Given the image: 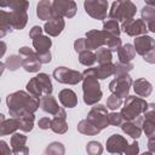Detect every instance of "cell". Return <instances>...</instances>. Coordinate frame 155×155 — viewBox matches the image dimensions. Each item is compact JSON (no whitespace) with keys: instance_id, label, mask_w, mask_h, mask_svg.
Instances as JSON below:
<instances>
[{"instance_id":"1","label":"cell","mask_w":155,"mask_h":155,"mask_svg":"<svg viewBox=\"0 0 155 155\" xmlns=\"http://www.w3.org/2000/svg\"><path fill=\"white\" fill-rule=\"evenodd\" d=\"M8 113L12 117H19L24 114H34L40 107V99L24 91H16L6 97Z\"/></svg>"},{"instance_id":"2","label":"cell","mask_w":155,"mask_h":155,"mask_svg":"<svg viewBox=\"0 0 155 155\" xmlns=\"http://www.w3.org/2000/svg\"><path fill=\"white\" fill-rule=\"evenodd\" d=\"M82 92L84 102L87 105H96L102 98V90L93 68H87L82 71Z\"/></svg>"},{"instance_id":"3","label":"cell","mask_w":155,"mask_h":155,"mask_svg":"<svg viewBox=\"0 0 155 155\" xmlns=\"http://www.w3.org/2000/svg\"><path fill=\"white\" fill-rule=\"evenodd\" d=\"M1 7H10V19L13 29L21 30L25 27L28 22L27 10L29 7V2L24 0H12L8 2H2Z\"/></svg>"},{"instance_id":"4","label":"cell","mask_w":155,"mask_h":155,"mask_svg":"<svg viewBox=\"0 0 155 155\" xmlns=\"http://www.w3.org/2000/svg\"><path fill=\"white\" fill-rule=\"evenodd\" d=\"M27 91L30 93L33 97L40 99L44 96H48L52 93V82L51 79L47 74L45 73H39L35 78L30 79L27 84Z\"/></svg>"},{"instance_id":"5","label":"cell","mask_w":155,"mask_h":155,"mask_svg":"<svg viewBox=\"0 0 155 155\" xmlns=\"http://www.w3.org/2000/svg\"><path fill=\"white\" fill-rule=\"evenodd\" d=\"M148 104L145 102V99L140 98V97H136V96H128L125 99L124 107L120 111V114L122 115L125 121H132L136 120L137 117H139L140 114H143L147 108Z\"/></svg>"},{"instance_id":"6","label":"cell","mask_w":155,"mask_h":155,"mask_svg":"<svg viewBox=\"0 0 155 155\" xmlns=\"http://www.w3.org/2000/svg\"><path fill=\"white\" fill-rule=\"evenodd\" d=\"M137 7L132 1L125 0V1H114L110 6L109 17L110 19H114L116 22H125L128 19H133L136 15Z\"/></svg>"},{"instance_id":"7","label":"cell","mask_w":155,"mask_h":155,"mask_svg":"<svg viewBox=\"0 0 155 155\" xmlns=\"http://www.w3.org/2000/svg\"><path fill=\"white\" fill-rule=\"evenodd\" d=\"M18 56L22 59V67L24 68L25 71L29 73H38L41 68V62L38 58L36 52L28 47V46H23L19 48L18 51Z\"/></svg>"},{"instance_id":"8","label":"cell","mask_w":155,"mask_h":155,"mask_svg":"<svg viewBox=\"0 0 155 155\" xmlns=\"http://www.w3.org/2000/svg\"><path fill=\"white\" fill-rule=\"evenodd\" d=\"M108 110H107V107L102 105V104H96L94 107H92V109L88 111L87 114V117L86 120L93 125L94 127H97L98 130H104L105 127H108L110 124H109V120H108Z\"/></svg>"},{"instance_id":"9","label":"cell","mask_w":155,"mask_h":155,"mask_svg":"<svg viewBox=\"0 0 155 155\" xmlns=\"http://www.w3.org/2000/svg\"><path fill=\"white\" fill-rule=\"evenodd\" d=\"M51 46H52V41L46 35L41 34L35 39H33V47L35 48V52L41 64H47L51 62V52H50Z\"/></svg>"},{"instance_id":"10","label":"cell","mask_w":155,"mask_h":155,"mask_svg":"<svg viewBox=\"0 0 155 155\" xmlns=\"http://www.w3.org/2000/svg\"><path fill=\"white\" fill-rule=\"evenodd\" d=\"M132 84H133V81H132L131 76L128 74H122V75L115 76V79L110 81L109 90L111 91V93L119 96L120 98H127L130 87L132 86Z\"/></svg>"},{"instance_id":"11","label":"cell","mask_w":155,"mask_h":155,"mask_svg":"<svg viewBox=\"0 0 155 155\" xmlns=\"http://www.w3.org/2000/svg\"><path fill=\"white\" fill-rule=\"evenodd\" d=\"M53 78L61 82V84H68V85H76L80 81H82V73L78 70H73L65 67H58L53 70Z\"/></svg>"},{"instance_id":"12","label":"cell","mask_w":155,"mask_h":155,"mask_svg":"<svg viewBox=\"0 0 155 155\" xmlns=\"http://www.w3.org/2000/svg\"><path fill=\"white\" fill-rule=\"evenodd\" d=\"M108 6L109 4L105 0H86L84 2L86 13L94 19H105Z\"/></svg>"},{"instance_id":"13","label":"cell","mask_w":155,"mask_h":155,"mask_svg":"<svg viewBox=\"0 0 155 155\" xmlns=\"http://www.w3.org/2000/svg\"><path fill=\"white\" fill-rule=\"evenodd\" d=\"M121 30L124 33H126L130 36H142V35H147L148 31V25H145V22L140 18V19H128L121 23Z\"/></svg>"},{"instance_id":"14","label":"cell","mask_w":155,"mask_h":155,"mask_svg":"<svg viewBox=\"0 0 155 155\" xmlns=\"http://www.w3.org/2000/svg\"><path fill=\"white\" fill-rule=\"evenodd\" d=\"M52 7L54 16L68 18L74 17L78 10V6L73 0H54L52 1Z\"/></svg>"},{"instance_id":"15","label":"cell","mask_w":155,"mask_h":155,"mask_svg":"<svg viewBox=\"0 0 155 155\" xmlns=\"http://www.w3.org/2000/svg\"><path fill=\"white\" fill-rule=\"evenodd\" d=\"M40 108L42 111L48 113L51 115H53L54 117H67L65 110L58 105L57 101L54 99V97H52L51 94L48 96H44L40 98Z\"/></svg>"},{"instance_id":"16","label":"cell","mask_w":155,"mask_h":155,"mask_svg":"<svg viewBox=\"0 0 155 155\" xmlns=\"http://www.w3.org/2000/svg\"><path fill=\"white\" fill-rule=\"evenodd\" d=\"M108 33L104 30H90L86 33V47L87 51L98 50L102 46H105L107 44Z\"/></svg>"},{"instance_id":"17","label":"cell","mask_w":155,"mask_h":155,"mask_svg":"<svg viewBox=\"0 0 155 155\" xmlns=\"http://www.w3.org/2000/svg\"><path fill=\"white\" fill-rule=\"evenodd\" d=\"M128 142L126 140L125 137L120 136V134H111L108 139H107V150L110 154H122L125 151V149L127 148Z\"/></svg>"},{"instance_id":"18","label":"cell","mask_w":155,"mask_h":155,"mask_svg":"<svg viewBox=\"0 0 155 155\" xmlns=\"http://www.w3.org/2000/svg\"><path fill=\"white\" fill-rule=\"evenodd\" d=\"M133 47L136 50V53L144 57L147 53L155 48V40L149 35H142L134 39Z\"/></svg>"},{"instance_id":"19","label":"cell","mask_w":155,"mask_h":155,"mask_svg":"<svg viewBox=\"0 0 155 155\" xmlns=\"http://www.w3.org/2000/svg\"><path fill=\"white\" fill-rule=\"evenodd\" d=\"M25 143H27V136L22 133H13L10 140L11 150L13 155H29V149L25 145Z\"/></svg>"},{"instance_id":"20","label":"cell","mask_w":155,"mask_h":155,"mask_svg":"<svg viewBox=\"0 0 155 155\" xmlns=\"http://www.w3.org/2000/svg\"><path fill=\"white\" fill-rule=\"evenodd\" d=\"M142 124H143V119L139 116L137 117L136 120H132V121H125L122 125H121V130L128 134L130 137H132L133 139H137L140 137L143 130H142Z\"/></svg>"},{"instance_id":"21","label":"cell","mask_w":155,"mask_h":155,"mask_svg":"<svg viewBox=\"0 0 155 155\" xmlns=\"http://www.w3.org/2000/svg\"><path fill=\"white\" fill-rule=\"evenodd\" d=\"M65 27V22L63 19V17L59 16H54L53 18H51L50 21H47L44 25V30L46 31V34H48L50 36H58L63 29Z\"/></svg>"},{"instance_id":"22","label":"cell","mask_w":155,"mask_h":155,"mask_svg":"<svg viewBox=\"0 0 155 155\" xmlns=\"http://www.w3.org/2000/svg\"><path fill=\"white\" fill-rule=\"evenodd\" d=\"M36 16L39 17V19H42L46 22L53 18L54 13H53V7H52V1L50 0L39 1L36 6Z\"/></svg>"},{"instance_id":"23","label":"cell","mask_w":155,"mask_h":155,"mask_svg":"<svg viewBox=\"0 0 155 155\" xmlns=\"http://www.w3.org/2000/svg\"><path fill=\"white\" fill-rule=\"evenodd\" d=\"M58 99L65 108H74L78 104L76 93L70 88H64L58 93Z\"/></svg>"},{"instance_id":"24","label":"cell","mask_w":155,"mask_h":155,"mask_svg":"<svg viewBox=\"0 0 155 155\" xmlns=\"http://www.w3.org/2000/svg\"><path fill=\"white\" fill-rule=\"evenodd\" d=\"M132 85H133V90H134L136 94H138L140 97H149L151 94V92H153L151 84L148 80L143 79V78L137 79Z\"/></svg>"},{"instance_id":"25","label":"cell","mask_w":155,"mask_h":155,"mask_svg":"<svg viewBox=\"0 0 155 155\" xmlns=\"http://www.w3.org/2000/svg\"><path fill=\"white\" fill-rule=\"evenodd\" d=\"M17 130H21V124H19L18 117H10V119L2 121L0 125V134L1 136L16 133Z\"/></svg>"},{"instance_id":"26","label":"cell","mask_w":155,"mask_h":155,"mask_svg":"<svg viewBox=\"0 0 155 155\" xmlns=\"http://www.w3.org/2000/svg\"><path fill=\"white\" fill-rule=\"evenodd\" d=\"M117 56H119V62H121V63H131V61L136 57V50H134L133 45L125 44L119 48Z\"/></svg>"},{"instance_id":"27","label":"cell","mask_w":155,"mask_h":155,"mask_svg":"<svg viewBox=\"0 0 155 155\" xmlns=\"http://www.w3.org/2000/svg\"><path fill=\"white\" fill-rule=\"evenodd\" d=\"M94 69V74L97 76V79H107L111 75H114V71H115V64L113 63H107V64H99L97 68H93Z\"/></svg>"},{"instance_id":"28","label":"cell","mask_w":155,"mask_h":155,"mask_svg":"<svg viewBox=\"0 0 155 155\" xmlns=\"http://www.w3.org/2000/svg\"><path fill=\"white\" fill-rule=\"evenodd\" d=\"M12 24L10 19V12L0 10V38H4L8 31H11Z\"/></svg>"},{"instance_id":"29","label":"cell","mask_w":155,"mask_h":155,"mask_svg":"<svg viewBox=\"0 0 155 155\" xmlns=\"http://www.w3.org/2000/svg\"><path fill=\"white\" fill-rule=\"evenodd\" d=\"M78 131L80 133H82V134H86V136H96V134H98L101 132V130H98L97 127L91 125L86 119L81 120L78 124Z\"/></svg>"},{"instance_id":"30","label":"cell","mask_w":155,"mask_h":155,"mask_svg":"<svg viewBox=\"0 0 155 155\" xmlns=\"http://www.w3.org/2000/svg\"><path fill=\"white\" fill-rule=\"evenodd\" d=\"M103 30L110 35L119 36L121 33V27L119 25V22H116L114 19H107L103 22Z\"/></svg>"},{"instance_id":"31","label":"cell","mask_w":155,"mask_h":155,"mask_svg":"<svg viewBox=\"0 0 155 155\" xmlns=\"http://www.w3.org/2000/svg\"><path fill=\"white\" fill-rule=\"evenodd\" d=\"M51 130L58 134L65 133L68 131V124H67L65 119L64 117H53L52 124H51Z\"/></svg>"},{"instance_id":"32","label":"cell","mask_w":155,"mask_h":155,"mask_svg":"<svg viewBox=\"0 0 155 155\" xmlns=\"http://www.w3.org/2000/svg\"><path fill=\"white\" fill-rule=\"evenodd\" d=\"M19 119V124H21V131L23 132H30L33 130L34 126V114H24L22 116L18 117Z\"/></svg>"},{"instance_id":"33","label":"cell","mask_w":155,"mask_h":155,"mask_svg":"<svg viewBox=\"0 0 155 155\" xmlns=\"http://www.w3.org/2000/svg\"><path fill=\"white\" fill-rule=\"evenodd\" d=\"M111 51L108 50L107 47H101L96 52V59L99 64H107L111 63Z\"/></svg>"},{"instance_id":"34","label":"cell","mask_w":155,"mask_h":155,"mask_svg":"<svg viewBox=\"0 0 155 155\" xmlns=\"http://www.w3.org/2000/svg\"><path fill=\"white\" fill-rule=\"evenodd\" d=\"M96 53H93L92 51H84L79 54V62L82 64V65H86V67H91L96 62Z\"/></svg>"},{"instance_id":"35","label":"cell","mask_w":155,"mask_h":155,"mask_svg":"<svg viewBox=\"0 0 155 155\" xmlns=\"http://www.w3.org/2000/svg\"><path fill=\"white\" fill-rule=\"evenodd\" d=\"M64 154H65V148L59 142L51 143L45 150V155H64Z\"/></svg>"},{"instance_id":"36","label":"cell","mask_w":155,"mask_h":155,"mask_svg":"<svg viewBox=\"0 0 155 155\" xmlns=\"http://www.w3.org/2000/svg\"><path fill=\"white\" fill-rule=\"evenodd\" d=\"M5 65L10 70H17L19 67H22V59H21V57L18 54H11V56H8L6 58Z\"/></svg>"},{"instance_id":"37","label":"cell","mask_w":155,"mask_h":155,"mask_svg":"<svg viewBox=\"0 0 155 155\" xmlns=\"http://www.w3.org/2000/svg\"><path fill=\"white\" fill-rule=\"evenodd\" d=\"M121 39L120 36H114V35H110L108 34V38H107V44H105V47L108 50H110L111 52L113 51H119V48L121 47Z\"/></svg>"},{"instance_id":"38","label":"cell","mask_w":155,"mask_h":155,"mask_svg":"<svg viewBox=\"0 0 155 155\" xmlns=\"http://www.w3.org/2000/svg\"><path fill=\"white\" fill-rule=\"evenodd\" d=\"M122 105V98H120L119 96L111 93L108 99H107V109L111 110V111H115L116 109H119L120 107Z\"/></svg>"},{"instance_id":"39","label":"cell","mask_w":155,"mask_h":155,"mask_svg":"<svg viewBox=\"0 0 155 155\" xmlns=\"http://www.w3.org/2000/svg\"><path fill=\"white\" fill-rule=\"evenodd\" d=\"M86 151L88 155H102L103 153V147L99 142L97 140H91L86 145Z\"/></svg>"},{"instance_id":"40","label":"cell","mask_w":155,"mask_h":155,"mask_svg":"<svg viewBox=\"0 0 155 155\" xmlns=\"http://www.w3.org/2000/svg\"><path fill=\"white\" fill-rule=\"evenodd\" d=\"M132 69H133V64L132 63H121V62H117V63H115L114 75L115 76H119V75H122V74H128V71H131Z\"/></svg>"},{"instance_id":"41","label":"cell","mask_w":155,"mask_h":155,"mask_svg":"<svg viewBox=\"0 0 155 155\" xmlns=\"http://www.w3.org/2000/svg\"><path fill=\"white\" fill-rule=\"evenodd\" d=\"M142 130L145 133V136L149 138H155V122L149 120H143Z\"/></svg>"},{"instance_id":"42","label":"cell","mask_w":155,"mask_h":155,"mask_svg":"<svg viewBox=\"0 0 155 155\" xmlns=\"http://www.w3.org/2000/svg\"><path fill=\"white\" fill-rule=\"evenodd\" d=\"M140 15H142V19H143L144 22L150 23L151 21H154V19H155V8H154V7H151V6L145 5V6L142 8Z\"/></svg>"},{"instance_id":"43","label":"cell","mask_w":155,"mask_h":155,"mask_svg":"<svg viewBox=\"0 0 155 155\" xmlns=\"http://www.w3.org/2000/svg\"><path fill=\"white\" fill-rule=\"evenodd\" d=\"M108 120H109V124L113 125V126H120L125 122L122 115L120 113H115V111H111L109 115H108Z\"/></svg>"},{"instance_id":"44","label":"cell","mask_w":155,"mask_h":155,"mask_svg":"<svg viewBox=\"0 0 155 155\" xmlns=\"http://www.w3.org/2000/svg\"><path fill=\"white\" fill-rule=\"evenodd\" d=\"M143 117H144V120H149V121L155 122V104L154 103L148 104L147 110L143 113Z\"/></svg>"},{"instance_id":"45","label":"cell","mask_w":155,"mask_h":155,"mask_svg":"<svg viewBox=\"0 0 155 155\" xmlns=\"http://www.w3.org/2000/svg\"><path fill=\"white\" fill-rule=\"evenodd\" d=\"M74 50L80 54L81 52L84 51H87V47H86V39L85 38H79L78 40H75L74 42Z\"/></svg>"},{"instance_id":"46","label":"cell","mask_w":155,"mask_h":155,"mask_svg":"<svg viewBox=\"0 0 155 155\" xmlns=\"http://www.w3.org/2000/svg\"><path fill=\"white\" fill-rule=\"evenodd\" d=\"M138 153H139V144L136 140L132 142L131 144H128L124 151L125 155H138Z\"/></svg>"},{"instance_id":"47","label":"cell","mask_w":155,"mask_h":155,"mask_svg":"<svg viewBox=\"0 0 155 155\" xmlns=\"http://www.w3.org/2000/svg\"><path fill=\"white\" fill-rule=\"evenodd\" d=\"M51 124H52V120L50 117H41L39 120V122H38V125H39V127L41 130H48V128H51Z\"/></svg>"},{"instance_id":"48","label":"cell","mask_w":155,"mask_h":155,"mask_svg":"<svg viewBox=\"0 0 155 155\" xmlns=\"http://www.w3.org/2000/svg\"><path fill=\"white\" fill-rule=\"evenodd\" d=\"M0 155H13L12 150H10V147L6 144L5 140L0 142Z\"/></svg>"},{"instance_id":"49","label":"cell","mask_w":155,"mask_h":155,"mask_svg":"<svg viewBox=\"0 0 155 155\" xmlns=\"http://www.w3.org/2000/svg\"><path fill=\"white\" fill-rule=\"evenodd\" d=\"M41 34H42V28L39 27V25H34V27L30 29V31H29L30 39H35L36 36H39V35H41Z\"/></svg>"},{"instance_id":"50","label":"cell","mask_w":155,"mask_h":155,"mask_svg":"<svg viewBox=\"0 0 155 155\" xmlns=\"http://www.w3.org/2000/svg\"><path fill=\"white\" fill-rule=\"evenodd\" d=\"M143 59H144L145 62L150 63V64H155V48L151 50L149 53H147V54L143 57Z\"/></svg>"},{"instance_id":"51","label":"cell","mask_w":155,"mask_h":155,"mask_svg":"<svg viewBox=\"0 0 155 155\" xmlns=\"http://www.w3.org/2000/svg\"><path fill=\"white\" fill-rule=\"evenodd\" d=\"M148 151L151 154H155V138L148 139Z\"/></svg>"},{"instance_id":"52","label":"cell","mask_w":155,"mask_h":155,"mask_svg":"<svg viewBox=\"0 0 155 155\" xmlns=\"http://www.w3.org/2000/svg\"><path fill=\"white\" fill-rule=\"evenodd\" d=\"M148 30H150L151 33H155V19L148 23Z\"/></svg>"},{"instance_id":"53","label":"cell","mask_w":155,"mask_h":155,"mask_svg":"<svg viewBox=\"0 0 155 155\" xmlns=\"http://www.w3.org/2000/svg\"><path fill=\"white\" fill-rule=\"evenodd\" d=\"M145 5L151 6V7H154V8H155V0H147V1H145Z\"/></svg>"},{"instance_id":"54","label":"cell","mask_w":155,"mask_h":155,"mask_svg":"<svg viewBox=\"0 0 155 155\" xmlns=\"http://www.w3.org/2000/svg\"><path fill=\"white\" fill-rule=\"evenodd\" d=\"M5 50H6V45H5V42H4V41H1V53H0V56H1V57L4 56Z\"/></svg>"},{"instance_id":"55","label":"cell","mask_w":155,"mask_h":155,"mask_svg":"<svg viewBox=\"0 0 155 155\" xmlns=\"http://www.w3.org/2000/svg\"><path fill=\"white\" fill-rule=\"evenodd\" d=\"M140 155H153V154L149 153V151H145V153H143V154H140Z\"/></svg>"}]
</instances>
